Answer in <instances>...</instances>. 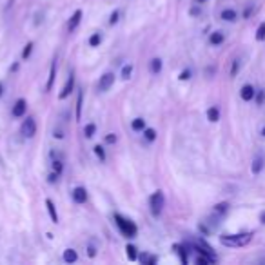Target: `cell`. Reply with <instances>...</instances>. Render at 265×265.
Segmentation results:
<instances>
[{"label": "cell", "mask_w": 265, "mask_h": 265, "mask_svg": "<svg viewBox=\"0 0 265 265\" xmlns=\"http://www.w3.org/2000/svg\"><path fill=\"white\" fill-rule=\"evenodd\" d=\"M253 231L238 233V235H222L220 236V243L225 245V247H245L249 241L253 240Z\"/></svg>", "instance_id": "1"}, {"label": "cell", "mask_w": 265, "mask_h": 265, "mask_svg": "<svg viewBox=\"0 0 265 265\" xmlns=\"http://www.w3.org/2000/svg\"><path fill=\"white\" fill-rule=\"evenodd\" d=\"M115 223H116V227H118V231H120V235L126 236V238H134L136 233H138L136 223L132 222V220H129V218L118 214V212L115 214Z\"/></svg>", "instance_id": "2"}, {"label": "cell", "mask_w": 265, "mask_h": 265, "mask_svg": "<svg viewBox=\"0 0 265 265\" xmlns=\"http://www.w3.org/2000/svg\"><path fill=\"white\" fill-rule=\"evenodd\" d=\"M165 207V196H163L162 191H155V193L149 196V211L153 216H160Z\"/></svg>", "instance_id": "3"}, {"label": "cell", "mask_w": 265, "mask_h": 265, "mask_svg": "<svg viewBox=\"0 0 265 265\" xmlns=\"http://www.w3.org/2000/svg\"><path fill=\"white\" fill-rule=\"evenodd\" d=\"M189 247L194 249L198 254H204V256H209L211 260H214L216 262V254H214V251H212V247L207 243L205 240H194L193 243H189Z\"/></svg>", "instance_id": "4"}, {"label": "cell", "mask_w": 265, "mask_h": 265, "mask_svg": "<svg viewBox=\"0 0 265 265\" xmlns=\"http://www.w3.org/2000/svg\"><path fill=\"white\" fill-rule=\"evenodd\" d=\"M20 134L24 136V138H33L36 134V122L35 118H31L27 116L24 122H22V126H20Z\"/></svg>", "instance_id": "5"}, {"label": "cell", "mask_w": 265, "mask_h": 265, "mask_svg": "<svg viewBox=\"0 0 265 265\" xmlns=\"http://www.w3.org/2000/svg\"><path fill=\"white\" fill-rule=\"evenodd\" d=\"M189 245L187 243H175L173 245V251L178 254V258H180V264L182 265H187L189 264Z\"/></svg>", "instance_id": "6"}, {"label": "cell", "mask_w": 265, "mask_h": 265, "mask_svg": "<svg viewBox=\"0 0 265 265\" xmlns=\"http://www.w3.org/2000/svg\"><path fill=\"white\" fill-rule=\"evenodd\" d=\"M115 84V75L113 73H104L100 80H98V91L100 93H106V91L111 89V85Z\"/></svg>", "instance_id": "7"}, {"label": "cell", "mask_w": 265, "mask_h": 265, "mask_svg": "<svg viewBox=\"0 0 265 265\" xmlns=\"http://www.w3.org/2000/svg\"><path fill=\"white\" fill-rule=\"evenodd\" d=\"M73 89H75V73L71 71V73H69V79H67L66 85L62 87L60 95H58V98H60V100H66V98L73 93Z\"/></svg>", "instance_id": "8"}, {"label": "cell", "mask_w": 265, "mask_h": 265, "mask_svg": "<svg viewBox=\"0 0 265 265\" xmlns=\"http://www.w3.org/2000/svg\"><path fill=\"white\" fill-rule=\"evenodd\" d=\"M71 198L75 204H85L87 202V191H85V187H75L71 191Z\"/></svg>", "instance_id": "9"}, {"label": "cell", "mask_w": 265, "mask_h": 265, "mask_svg": "<svg viewBox=\"0 0 265 265\" xmlns=\"http://www.w3.org/2000/svg\"><path fill=\"white\" fill-rule=\"evenodd\" d=\"M26 111H27V102H26L24 98H18L15 106H13V116L15 118H22L26 115Z\"/></svg>", "instance_id": "10"}, {"label": "cell", "mask_w": 265, "mask_h": 265, "mask_svg": "<svg viewBox=\"0 0 265 265\" xmlns=\"http://www.w3.org/2000/svg\"><path fill=\"white\" fill-rule=\"evenodd\" d=\"M82 15H84V13H82V9H77V11L71 15L69 22H67V31H69V33H73V31L79 27L80 20H82Z\"/></svg>", "instance_id": "11"}, {"label": "cell", "mask_w": 265, "mask_h": 265, "mask_svg": "<svg viewBox=\"0 0 265 265\" xmlns=\"http://www.w3.org/2000/svg\"><path fill=\"white\" fill-rule=\"evenodd\" d=\"M240 97H241V100H243V102H251V100L256 97V89H254L251 84H245L240 91Z\"/></svg>", "instance_id": "12"}, {"label": "cell", "mask_w": 265, "mask_h": 265, "mask_svg": "<svg viewBox=\"0 0 265 265\" xmlns=\"http://www.w3.org/2000/svg\"><path fill=\"white\" fill-rule=\"evenodd\" d=\"M265 165V157L264 155H258V157L254 158L253 163H251V171H253V175H260L262 173V169Z\"/></svg>", "instance_id": "13"}, {"label": "cell", "mask_w": 265, "mask_h": 265, "mask_svg": "<svg viewBox=\"0 0 265 265\" xmlns=\"http://www.w3.org/2000/svg\"><path fill=\"white\" fill-rule=\"evenodd\" d=\"M54 79H56V62H53L51 67H49V77H48V84H46V93H49V91L53 89Z\"/></svg>", "instance_id": "14"}, {"label": "cell", "mask_w": 265, "mask_h": 265, "mask_svg": "<svg viewBox=\"0 0 265 265\" xmlns=\"http://www.w3.org/2000/svg\"><path fill=\"white\" fill-rule=\"evenodd\" d=\"M46 207H48V212H49V218H51V222L58 223V212H56V207H54L53 200H51V198L46 200Z\"/></svg>", "instance_id": "15"}, {"label": "cell", "mask_w": 265, "mask_h": 265, "mask_svg": "<svg viewBox=\"0 0 265 265\" xmlns=\"http://www.w3.org/2000/svg\"><path fill=\"white\" fill-rule=\"evenodd\" d=\"M223 40H225V35H223L222 31H214L209 36V44L211 46H220V44H223Z\"/></svg>", "instance_id": "16"}, {"label": "cell", "mask_w": 265, "mask_h": 265, "mask_svg": "<svg viewBox=\"0 0 265 265\" xmlns=\"http://www.w3.org/2000/svg\"><path fill=\"white\" fill-rule=\"evenodd\" d=\"M77 260H79V254H77L75 249H66V251H64V262H66V264H75Z\"/></svg>", "instance_id": "17"}, {"label": "cell", "mask_w": 265, "mask_h": 265, "mask_svg": "<svg viewBox=\"0 0 265 265\" xmlns=\"http://www.w3.org/2000/svg\"><path fill=\"white\" fill-rule=\"evenodd\" d=\"M82 106H84V93L79 91V97H77V113H75V118H77V120L82 118Z\"/></svg>", "instance_id": "18"}, {"label": "cell", "mask_w": 265, "mask_h": 265, "mask_svg": "<svg viewBox=\"0 0 265 265\" xmlns=\"http://www.w3.org/2000/svg\"><path fill=\"white\" fill-rule=\"evenodd\" d=\"M220 17H222L225 22H235L236 18H238V13H236L235 9H223Z\"/></svg>", "instance_id": "19"}, {"label": "cell", "mask_w": 265, "mask_h": 265, "mask_svg": "<svg viewBox=\"0 0 265 265\" xmlns=\"http://www.w3.org/2000/svg\"><path fill=\"white\" fill-rule=\"evenodd\" d=\"M227 211H229V204L227 202H220V204L214 205V214H218V216L227 214Z\"/></svg>", "instance_id": "20"}, {"label": "cell", "mask_w": 265, "mask_h": 265, "mask_svg": "<svg viewBox=\"0 0 265 265\" xmlns=\"http://www.w3.org/2000/svg\"><path fill=\"white\" fill-rule=\"evenodd\" d=\"M149 69L153 75H158V73L162 71V60H160V58H153V60L149 62Z\"/></svg>", "instance_id": "21"}, {"label": "cell", "mask_w": 265, "mask_h": 265, "mask_svg": "<svg viewBox=\"0 0 265 265\" xmlns=\"http://www.w3.org/2000/svg\"><path fill=\"white\" fill-rule=\"evenodd\" d=\"M207 120L212 122V124L220 120V111H218V107H209V109H207Z\"/></svg>", "instance_id": "22"}, {"label": "cell", "mask_w": 265, "mask_h": 265, "mask_svg": "<svg viewBox=\"0 0 265 265\" xmlns=\"http://www.w3.org/2000/svg\"><path fill=\"white\" fill-rule=\"evenodd\" d=\"M140 262H142L144 265H155L158 262V258H157V256H153V254L144 253L142 256H140Z\"/></svg>", "instance_id": "23"}, {"label": "cell", "mask_w": 265, "mask_h": 265, "mask_svg": "<svg viewBox=\"0 0 265 265\" xmlns=\"http://www.w3.org/2000/svg\"><path fill=\"white\" fill-rule=\"evenodd\" d=\"M131 127H132V131H144L145 120L144 118H134V120L131 122Z\"/></svg>", "instance_id": "24"}, {"label": "cell", "mask_w": 265, "mask_h": 265, "mask_svg": "<svg viewBox=\"0 0 265 265\" xmlns=\"http://www.w3.org/2000/svg\"><path fill=\"white\" fill-rule=\"evenodd\" d=\"M100 42H102V35H100V33H93V35L89 36V46H91V48H98V46H100Z\"/></svg>", "instance_id": "25"}, {"label": "cell", "mask_w": 265, "mask_h": 265, "mask_svg": "<svg viewBox=\"0 0 265 265\" xmlns=\"http://www.w3.org/2000/svg\"><path fill=\"white\" fill-rule=\"evenodd\" d=\"M95 132H97V126H95V124H87V126L84 127L85 138H93V136H95Z\"/></svg>", "instance_id": "26"}, {"label": "cell", "mask_w": 265, "mask_h": 265, "mask_svg": "<svg viewBox=\"0 0 265 265\" xmlns=\"http://www.w3.org/2000/svg\"><path fill=\"white\" fill-rule=\"evenodd\" d=\"M144 136H145L147 142H155V140H157V131H155V129H151V127H145Z\"/></svg>", "instance_id": "27"}, {"label": "cell", "mask_w": 265, "mask_h": 265, "mask_svg": "<svg viewBox=\"0 0 265 265\" xmlns=\"http://www.w3.org/2000/svg\"><path fill=\"white\" fill-rule=\"evenodd\" d=\"M126 253H127V258L131 260V262H136L138 254H136V247H134V245H127V247H126Z\"/></svg>", "instance_id": "28"}, {"label": "cell", "mask_w": 265, "mask_h": 265, "mask_svg": "<svg viewBox=\"0 0 265 265\" xmlns=\"http://www.w3.org/2000/svg\"><path fill=\"white\" fill-rule=\"evenodd\" d=\"M256 40L258 42H264L265 40V22H262L258 26V29H256Z\"/></svg>", "instance_id": "29"}, {"label": "cell", "mask_w": 265, "mask_h": 265, "mask_svg": "<svg viewBox=\"0 0 265 265\" xmlns=\"http://www.w3.org/2000/svg\"><path fill=\"white\" fill-rule=\"evenodd\" d=\"M31 53H33V42H27L24 46V51H22V60H27L31 56Z\"/></svg>", "instance_id": "30"}, {"label": "cell", "mask_w": 265, "mask_h": 265, "mask_svg": "<svg viewBox=\"0 0 265 265\" xmlns=\"http://www.w3.org/2000/svg\"><path fill=\"white\" fill-rule=\"evenodd\" d=\"M93 151H95V155L100 158V162H106V149H104L102 145H95Z\"/></svg>", "instance_id": "31"}, {"label": "cell", "mask_w": 265, "mask_h": 265, "mask_svg": "<svg viewBox=\"0 0 265 265\" xmlns=\"http://www.w3.org/2000/svg\"><path fill=\"white\" fill-rule=\"evenodd\" d=\"M131 73H132V66H131V64L124 66V67H122V79L127 80L129 77H131Z\"/></svg>", "instance_id": "32"}, {"label": "cell", "mask_w": 265, "mask_h": 265, "mask_svg": "<svg viewBox=\"0 0 265 265\" xmlns=\"http://www.w3.org/2000/svg\"><path fill=\"white\" fill-rule=\"evenodd\" d=\"M240 71V60H233V67H231V77H236Z\"/></svg>", "instance_id": "33"}, {"label": "cell", "mask_w": 265, "mask_h": 265, "mask_svg": "<svg viewBox=\"0 0 265 265\" xmlns=\"http://www.w3.org/2000/svg\"><path fill=\"white\" fill-rule=\"evenodd\" d=\"M254 98H256V104H258V106H262V104L265 102V91H258Z\"/></svg>", "instance_id": "34"}, {"label": "cell", "mask_w": 265, "mask_h": 265, "mask_svg": "<svg viewBox=\"0 0 265 265\" xmlns=\"http://www.w3.org/2000/svg\"><path fill=\"white\" fill-rule=\"evenodd\" d=\"M116 140H118V136H116V134H113V132L106 134V144H116Z\"/></svg>", "instance_id": "35"}, {"label": "cell", "mask_w": 265, "mask_h": 265, "mask_svg": "<svg viewBox=\"0 0 265 265\" xmlns=\"http://www.w3.org/2000/svg\"><path fill=\"white\" fill-rule=\"evenodd\" d=\"M58 178H60V175H58V173H51V175L48 176V182L49 184H56V182H58Z\"/></svg>", "instance_id": "36"}, {"label": "cell", "mask_w": 265, "mask_h": 265, "mask_svg": "<svg viewBox=\"0 0 265 265\" xmlns=\"http://www.w3.org/2000/svg\"><path fill=\"white\" fill-rule=\"evenodd\" d=\"M118 17H120V13H118V11H113V13H111L109 24H116V22H118Z\"/></svg>", "instance_id": "37"}, {"label": "cell", "mask_w": 265, "mask_h": 265, "mask_svg": "<svg viewBox=\"0 0 265 265\" xmlns=\"http://www.w3.org/2000/svg\"><path fill=\"white\" fill-rule=\"evenodd\" d=\"M87 254H89V258H95V256H97V247H95L93 243H89V247H87Z\"/></svg>", "instance_id": "38"}, {"label": "cell", "mask_w": 265, "mask_h": 265, "mask_svg": "<svg viewBox=\"0 0 265 265\" xmlns=\"http://www.w3.org/2000/svg\"><path fill=\"white\" fill-rule=\"evenodd\" d=\"M191 79V69H186V71L180 73V80L184 82V80H189Z\"/></svg>", "instance_id": "39"}, {"label": "cell", "mask_w": 265, "mask_h": 265, "mask_svg": "<svg viewBox=\"0 0 265 265\" xmlns=\"http://www.w3.org/2000/svg\"><path fill=\"white\" fill-rule=\"evenodd\" d=\"M251 13H253V6H249L245 11H243V18H249L251 17Z\"/></svg>", "instance_id": "40"}, {"label": "cell", "mask_w": 265, "mask_h": 265, "mask_svg": "<svg viewBox=\"0 0 265 265\" xmlns=\"http://www.w3.org/2000/svg\"><path fill=\"white\" fill-rule=\"evenodd\" d=\"M260 222H262V223H264V225H265V211L260 212Z\"/></svg>", "instance_id": "41"}, {"label": "cell", "mask_w": 265, "mask_h": 265, "mask_svg": "<svg viewBox=\"0 0 265 265\" xmlns=\"http://www.w3.org/2000/svg\"><path fill=\"white\" fill-rule=\"evenodd\" d=\"M191 15H200V9H198V7H193V9H191Z\"/></svg>", "instance_id": "42"}, {"label": "cell", "mask_w": 265, "mask_h": 265, "mask_svg": "<svg viewBox=\"0 0 265 265\" xmlns=\"http://www.w3.org/2000/svg\"><path fill=\"white\" fill-rule=\"evenodd\" d=\"M2 93H4V84L0 82V97H2Z\"/></svg>", "instance_id": "43"}, {"label": "cell", "mask_w": 265, "mask_h": 265, "mask_svg": "<svg viewBox=\"0 0 265 265\" xmlns=\"http://www.w3.org/2000/svg\"><path fill=\"white\" fill-rule=\"evenodd\" d=\"M205 0H196V4H204Z\"/></svg>", "instance_id": "44"}, {"label": "cell", "mask_w": 265, "mask_h": 265, "mask_svg": "<svg viewBox=\"0 0 265 265\" xmlns=\"http://www.w3.org/2000/svg\"><path fill=\"white\" fill-rule=\"evenodd\" d=\"M262 136H265V127L262 129Z\"/></svg>", "instance_id": "45"}]
</instances>
